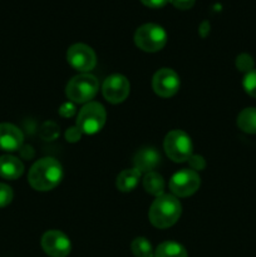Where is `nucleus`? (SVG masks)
<instances>
[{
    "mask_svg": "<svg viewBox=\"0 0 256 257\" xmlns=\"http://www.w3.org/2000/svg\"><path fill=\"white\" fill-rule=\"evenodd\" d=\"M63 178V168L62 165L57 160L52 157H45L42 160L37 161L32 166L29 171V180L30 186L34 190L50 191L57 187Z\"/></svg>",
    "mask_w": 256,
    "mask_h": 257,
    "instance_id": "obj_1",
    "label": "nucleus"
},
{
    "mask_svg": "<svg viewBox=\"0 0 256 257\" xmlns=\"http://www.w3.org/2000/svg\"><path fill=\"white\" fill-rule=\"evenodd\" d=\"M182 207L178 198L173 195H162L155 200L150 210V221L155 227L167 228L175 225L180 218Z\"/></svg>",
    "mask_w": 256,
    "mask_h": 257,
    "instance_id": "obj_2",
    "label": "nucleus"
},
{
    "mask_svg": "<svg viewBox=\"0 0 256 257\" xmlns=\"http://www.w3.org/2000/svg\"><path fill=\"white\" fill-rule=\"evenodd\" d=\"M99 89L97 78L88 73H82L72 78L65 88V94L74 103H89Z\"/></svg>",
    "mask_w": 256,
    "mask_h": 257,
    "instance_id": "obj_3",
    "label": "nucleus"
},
{
    "mask_svg": "<svg viewBox=\"0 0 256 257\" xmlns=\"http://www.w3.org/2000/svg\"><path fill=\"white\" fill-rule=\"evenodd\" d=\"M107 113L100 103L89 102L79 110L77 128L84 135H95L105 124Z\"/></svg>",
    "mask_w": 256,
    "mask_h": 257,
    "instance_id": "obj_4",
    "label": "nucleus"
},
{
    "mask_svg": "<svg viewBox=\"0 0 256 257\" xmlns=\"http://www.w3.org/2000/svg\"><path fill=\"white\" fill-rule=\"evenodd\" d=\"M165 151L166 155L168 156L170 160L173 162L182 163L190 160L192 156V141L190 136L185 133L183 131L175 130L171 131L165 138Z\"/></svg>",
    "mask_w": 256,
    "mask_h": 257,
    "instance_id": "obj_5",
    "label": "nucleus"
},
{
    "mask_svg": "<svg viewBox=\"0 0 256 257\" xmlns=\"http://www.w3.org/2000/svg\"><path fill=\"white\" fill-rule=\"evenodd\" d=\"M135 43L143 52L155 53L165 47L167 43V34L162 27L150 23L136 30Z\"/></svg>",
    "mask_w": 256,
    "mask_h": 257,
    "instance_id": "obj_6",
    "label": "nucleus"
},
{
    "mask_svg": "<svg viewBox=\"0 0 256 257\" xmlns=\"http://www.w3.org/2000/svg\"><path fill=\"white\" fill-rule=\"evenodd\" d=\"M200 176L193 170H181L172 176L170 190L176 197H188L200 188Z\"/></svg>",
    "mask_w": 256,
    "mask_h": 257,
    "instance_id": "obj_7",
    "label": "nucleus"
},
{
    "mask_svg": "<svg viewBox=\"0 0 256 257\" xmlns=\"http://www.w3.org/2000/svg\"><path fill=\"white\" fill-rule=\"evenodd\" d=\"M67 60L75 70L88 73L94 69L97 64V57L90 47L85 44H74L68 49Z\"/></svg>",
    "mask_w": 256,
    "mask_h": 257,
    "instance_id": "obj_8",
    "label": "nucleus"
},
{
    "mask_svg": "<svg viewBox=\"0 0 256 257\" xmlns=\"http://www.w3.org/2000/svg\"><path fill=\"white\" fill-rule=\"evenodd\" d=\"M130 82L122 74H112L103 83L102 92L105 99L112 104H118L127 99L130 94Z\"/></svg>",
    "mask_w": 256,
    "mask_h": 257,
    "instance_id": "obj_9",
    "label": "nucleus"
},
{
    "mask_svg": "<svg viewBox=\"0 0 256 257\" xmlns=\"http://www.w3.org/2000/svg\"><path fill=\"white\" fill-rule=\"evenodd\" d=\"M152 87L157 95L162 98H170L178 92L180 77L172 69L162 68L153 75Z\"/></svg>",
    "mask_w": 256,
    "mask_h": 257,
    "instance_id": "obj_10",
    "label": "nucleus"
},
{
    "mask_svg": "<svg viewBox=\"0 0 256 257\" xmlns=\"http://www.w3.org/2000/svg\"><path fill=\"white\" fill-rule=\"evenodd\" d=\"M42 247L50 257H67L70 253V240L58 230H50L42 237Z\"/></svg>",
    "mask_w": 256,
    "mask_h": 257,
    "instance_id": "obj_11",
    "label": "nucleus"
},
{
    "mask_svg": "<svg viewBox=\"0 0 256 257\" xmlns=\"http://www.w3.org/2000/svg\"><path fill=\"white\" fill-rule=\"evenodd\" d=\"M24 142L23 132L10 123L0 124V150L7 152H14L22 147Z\"/></svg>",
    "mask_w": 256,
    "mask_h": 257,
    "instance_id": "obj_12",
    "label": "nucleus"
},
{
    "mask_svg": "<svg viewBox=\"0 0 256 257\" xmlns=\"http://www.w3.org/2000/svg\"><path fill=\"white\" fill-rule=\"evenodd\" d=\"M161 162V155L156 148L146 147L141 148L137 151L133 158V163H135L136 170L140 171L141 173H148L152 172Z\"/></svg>",
    "mask_w": 256,
    "mask_h": 257,
    "instance_id": "obj_13",
    "label": "nucleus"
},
{
    "mask_svg": "<svg viewBox=\"0 0 256 257\" xmlns=\"http://www.w3.org/2000/svg\"><path fill=\"white\" fill-rule=\"evenodd\" d=\"M24 172V165L22 161L13 156L0 157V177L5 180H18Z\"/></svg>",
    "mask_w": 256,
    "mask_h": 257,
    "instance_id": "obj_14",
    "label": "nucleus"
},
{
    "mask_svg": "<svg viewBox=\"0 0 256 257\" xmlns=\"http://www.w3.org/2000/svg\"><path fill=\"white\" fill-rule=\"evenodd\" d=\"M141 175L142 173L138 170H136V168L122 171L118 175L115 186H117V188L120 192H131V191H133L137 187L138 182L141 180Z\"/></svg>",
    "mask_w": 256,
    "mask_h": 257,
    "instance_id": "obj_15",
    "label": "nucleus"
},
{
    "mask_svg": "<svg viewBox=\"0 0 256 257\" xmlns=\"http://www.w3.org/2000/svg\"><path fill=\"white\" fill-rule=\"evenodd\" d=\"M143 187L150 195L156 196V197L165 195L163 193L165 192V180L160 173L155 172V171L146 173L145 178H143Z\"/></svg>",
    "mask_w": 256,
    "mask_h": 257,
    "instance_id": "obj_16",
    "label": "nucleus"
},
{
    "mask_svg": "<svg viewBox=\"0 0 256 257\" xmlns=\"http://www.w3.org/2000/svg\"><path fill=\"white\" fill-rule=\"evenodd\" d=\"M237 125L242 132L256 135V108H245L237 117Z\"/></svg>",
    "mask_w": 256,
    "mask_h": 257,
    "instance_id": "obj_17",
    "label": "nucleus"
},
{
    "mask_svg": "<svg viewBox=\"0 0 256 257\" xmlns=\"http://www.w3.org/2000/svg\"><path fill=\"white\" fill-rule=\"evenodd\" d=\"M153 257H188L187 251L181 243L173 242V241H166L162 242L155 250Z\"/></svg>",
    "mask_w": 256,
    "mask_h": 257,
    "instance_id": "obj_18",
    "label": "nucleus"
},
{
    "mask_svg": "<svg viewBox=\"0 0 256 257\" xmlns=\"http://www.w3.org/2000/svg\"><path fill=\"white\" fill-rule=\"evenodd\" d=\"M132 248L133 255L136 257H153L155 256V251H153L152 245L150 241L145 237H137L132 241Z\"/></svg>",
    "mask_w": 256,
    "mask_h": 257,
    "instance_id": "obj_19",
    "label": "nucleus"
},
{
    "mask_svg": "<svg viewBox=\"0 0 256 257\" xmlns=\"http://www.w3.org/2000/svg\"><path fill=\"white\" fill-rule=\"evenodd\" d=\"M242 87L250 97L256 98V69L246 73L242 80Z\"/></svg>",
    "mask_w": 256,
    "mask_h": 257,
    "instance_id": "obj_20",
    "label": "nucleus"
},
{
    "mask_svg": "<svg viewBox=\"0 0 256 257\" xmlns=\"http://www.w3.org/2000/svg\"><path fill=\"white\" fill-rule=\"evenodd\" d=\"M253 65H255V62H253L252 57L250 54H240L237 58H236V68H237L240 72L248 73L251 70H253Z\"/></svg>",
    "mask_w": 256,
    "mask_h": 257,
    "instance_id": "obj_21",
    "label": "nucleus"
},
{
    "mask_svg": "<svg viewBox=\"0 0 256 257\" xmlns=\"http://www.w3.org/2000/svg\"><path fill=\"white\" fill-rule=\"evenodd\" d=\"M13 197H14V193L12 188L5 183H0V208L9 205L13 201Z\"/></svg>",
    "mask_w": 256,
    "mask_h": 257,
    "instance_id": "obj_22",
    "label": "nucleus"
},
{
    "mask_svg": "<svg viewBox=\"0 0 256 257\" xmlns=\"http://www.w3.org/2000/svg\"><path fill=\"white\" fill-rule=\"evenodd\" d=\"M188 163H190L191 168H192L193 171H202L203 168L206 167V162L205 160H203L202 156H197V155H192L190 157V160H188Z\"/></svg>",
    "mask_w": 256,
    "mask_h": 257,
    "instance_id": "obj_23",
    "label": "nucleus"
},
{
    "mask_svg": "<svg viewBox=\"0 0 256 257\" xmlns=\"http://www.w3.org/2000/svg\"><path fill=\"white\" fill-rule=\"evenodd\" d=\"M170 3L173 5V7L177 8V9L187 10L193 7L195 0H170Z\"/></svg>",
    "mask_w": 256,
    "mask_h": 257,
    "instance_id": "obj_24",
    "label": "nucleus"
},
{
    "mask_svg": "<svg viewBox=\"0 0 256 257\" xmlns=\"http://www.w3.org/2000/svg\"><path fill=\"white\" fill-rule=\"evenodd\" d=\"M146 7L150 8H162L165 7L167 3H170V0H141Z\"/></svg>",
    "mask_w": 256,
    "mask_h": 257,
    "instance_id": "obj_25",
    "label": "nucleus"
},
{
    "mask_svg": "<svg viewBox=\"0 0 256 257\" xmlns=\"http://www.w3.org/2000/svg\"><path fill=\"white\" fill-rule=\"evenodd\" d=\"M80 131L78 130V128H70L69 131L67 132V140L72 141V142H74V141H78L80 137Z\"/></svg>",
    "mask_w": 256,
    "mask_h": 257,
    "instance_id": "obj_26",
    "label": "nucleus"
}]
</instances>
